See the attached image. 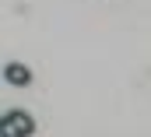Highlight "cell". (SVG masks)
Here are the masks:
<instances>
[{"mask_svg": "<svg viewBox=\"0 0 151 137\" xmlns=\"http://www.w3.org/2000/svg\"><path fill=\"white\" fill-rule=\"evenodd\" d=\"M4 81L14 84V88H28V84H32V70L25 67V63H18V60H11V63L4 67Z\"/></svg>", "mask_w": 151, "mask_h": 137, "instance_id": "obj_2", "label": "cell"}, {"mask_svg": "<svg viewBox=\"0 0 151 137\" xmlns=\"http://www.w3.org/2000/svg\"><path fill=\"white\" fill-rule=\"evenodd\" d=\"M35 134V120L25 109H11L0 116V137H32Z\"/></svg>", "mask_w": 151, "mask_h": 137, "instance_id": "obj_1", "label": "cell"}]
</instances>
